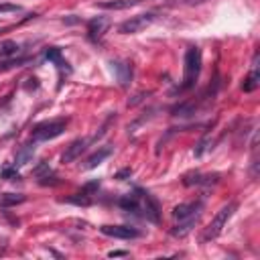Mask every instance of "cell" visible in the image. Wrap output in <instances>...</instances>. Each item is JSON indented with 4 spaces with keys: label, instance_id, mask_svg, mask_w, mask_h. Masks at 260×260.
Segmentation results:
<instances>
[{
    "label": "cell",
    "instance_id": "cell-18",
    "mask_svg": "<svg viewBox=\"0 0 260 260\" xmlns=\"http://www.w3.org/2000/svg\"><path fill=\"white\" fill-rule=\"evenodd\" d=\"M258 85H260V73H258V67H252L250 75H248V77L244 79V83H242V89H244V91H254Z\"/></svg>",
    "mask_w": 260,
    "mask_h": 260
},
{
    "label": "cell",
    "instance_id": "cell-16",
    "mask_svg": "<svg viewBox=\"0 0 260 260\" xmlns=\"http://www.w3.org/2000/svg\"><path fill=\"white\" fill-rule=\"evenodd\" d=\"M35 154V142H28V144H22L20 150L16 152V158H14V167H22L26 165Z\"/></svg>",
    "mask_w": 260,
    "mask_h": 260
},
{
    "label": "cell",
    "instance_id": "cell-28",
    "mask_svg": "<svg viewBox=\"0 0 260 260\" xmlns=\"http://www.w3.org/2000/svg\"><path fill=\"white\" fill-rule=\"evenodd\" d=\"M2 175H4V177H12V175H14V171H12V169H4V173H2Z\"/></svg>",
    "mask_w": 260,
    "mask_h": 260
},
{
    "label": "cell",
    "instance_id": "cell-21",
    "mask_svg": "<svg viewBox=\"0 0 260 260\" xmlns=\"http://www.w3.org/2000/svg\"><path fill=\"white\" fill-rule=\"evenodd\" d=\"M65 203H73V205H83V207H87L89 203H91V199H89V195L87 193H75V195H71V197H65L63 199Z\"/></svg>",
    "mask_w": 260,
    "mask_h": 260
},
{
    "label": "cell",
    "instance_id": "cell-19",
    "mask_svg": "<svg viewBox=\"0 0 260 260\" xmlns=\"http://www.w3.org/2000/svg\"><path fill=\"white\" fill-rule=\"evenodd\" d=\"M18 51H20V47H18V43H14V41H2V43H0V59H10V57H14Z\"/></svg>",
    "mask_w": 260,
    "mask_h": 260
},
{
    "label": "cell",
    "instance_id": "cell-22",
    "mask_svg": "<svg viewBox=\"0 0 260 260\" xmlns=\"http://www.w3.org/2000/svg\"><path fill=\"white\" fill-rule=\"evenodd\" d=\"M165 2L173 6H195V4H203L205 0H165Z\"/></svg>",
    "mask_w": 260,
    "mask_h": 260
},
{
    "label": "cell",
    "instance_id": "cell-25",
    "mask_svg": "<svg viewBox=\"0 0 260 260\" xmlns=\"http://www.w3.org/2000/svg\"><path fill=\"white\" fill-rule=\"evenodd\" d=\"M98 187H100V181H91V183H87V185L83 187V193L89 195V191H93V189H98Z\"/></svg>",
    "mask_w": 260,
    "mask_h": 260
},
{
    "label": "cell",
    "instance_id": "cell-4",
    "mask_svg": "<svg viewBox=\"0 0 260 260\" xmlns=\"http://www.w3.org/2000/svg\"><path fill=\"white\" fill-rule=\"evenodd\" d=\"M152 20H154V14H152V12L130 16L128 20H124V22L118 26V32H120V35H136V32H140L142 28H146Z\"/></svg>",
    "mask_w": 260,
    "mask_h": 260
},
{
    "label": "cell",
    "instance_id": "cell-17",
    "mask_svg": "<svg viewBox=\"0 0 260 260\" xmlns=\"http://www.w3.org/2000/svg\"><path fill=\"white\" fill-rule=\"evenodd\" d=\"M24 199L26 197L22 193H0V207H14Z\"/></svg>",
    "mask_w": 260,
    "mask_h": 260
},
{
    "label": "cell",
    "instance_id": "cell-7",
    "mask_svg": "<svg viewBox=\"0 0 260 260\" xmlns=\"http://www.w3.org/2000/svg\"><path fill=\"white\" fill-rule=\"evenodd\" d=\"M108 28H110V20H108V18H104V16L91 18V20L87 22V37H89L93 43H98V41H102V37L106 35Z\"/></svg>",
    "mask_w": 260,
    "mask_h": 260
},
{
    "label": "cell",
    "instance_id": "cell-14",
    "mask_svg": "<svg viewBox=\"0 0 260 260\" xmlns=\"http://www.w3.org/2000/svg\"><path fill=\"white\" fill-rule=\"evenodd\" d=\"M112 154V148L110 146H106V148H100V150H95L87 160H85V165H83V169H95L98 165H102L108 156Z\"/></svg>",
    "mask_w": 260,
    "mask_h": 260
},
{
    "label": "cell",
    "instance_id": "cell-8",
    "mask_svg": "<svg viewBox=\"0 0 260 260\" xmlns=\"http://www.w3.org/2000/svg\"><path fill=\"white\" fill-rule=\"evenodd\" d=\"M112 71L116 75V81L122 85V87H128L130 85V79H132V65L126 63V61H112Z\"/></svg>",
    "mask_w": 260,
    "mask_h": 260
},
{
    "label": "cell",
    "instance_id": "cell-6",
    "mask_svg": "<svg viewBox=\"0 0 260 260\" xmlns=\"http://www.w3.org/2000/svg\"><path fill=\"white\" fill-rule=\"evenodd\" d=\"M100 232L104 236H110V238H120V240H132V238H138L140 232L134 230V228H128V225H102Z\"/></svg>",
    "mask_w": 260,
    "mask_h": 260
},
{
    "label": "cell",
    "instance_id": "cell-15",
    "mask_svg": "<svg viewBox=\"0 0 260 260\" xmlns=\"http://www.w3.org/2000/svg\"><path fill=\"white\" fill-rule=\"evenodd\" d=\"M118 205H120L122 209H126V211H132V213L140 211V199H138V193L134 191V193H130V195L120 197V199H118Z\"/></svg>",
    "mask_w": 260,
    "mask_h": 260
},
{
    "label": "cell",
    "instance_id": "cell-10",
    "mask_svg": "<svg viewBox=\"0 0 260 260\" xmlns=\"http://www.w3.org/2000/svg\"><path fill=\"white\" fill-rule=\"evenodd\" d=\"M199 215H201V211L195 213V215H191V217H187V219H181L179 225H175V228L171 230V234H173L175 238H183V236H187V234L195 228V223L199 221Z\"/></svg>",
    "mask_w": 260,
    "mask_h": 260
},
{
    "label": "cell",
    "instance_id": "cell-23",
    "mask_svg": "<svg viewBox=\"0 0 260 260\" xmlns=\"http://www.w3.org/2000/svg\"><path fill=\"white\" fill-rule=\"evenodd\" d=\"M20 6L18 4H10V2H0V14H6V12H18Z\"/></svg>",
    "mask_w": 260,
    "mask_h": 260
},
{
    "label": "cell",
    "instance_id": "cell-3",
    "mask_svg": "<svg viewBox=\"0 0 260 260\" xmlns=\"http://www.w3.org/2000/svg\"><path fill=\"white\" fill-rule=\"evenodd\" d=\"M67 120L65 118H57V120H49V122H41L32 128V140L35 142H45V140H53L57 136H61L65 132Z\"/></svg>",
    "mask_w": 260,
    "mask_h": 260
},
{
    "label": "cell",
    "instance_id": "cell-9",
    "mask_svg": "<svg viewBox=\"0 0 260 260\" xmlns=\"http://www.w3.org/2000/svg\"><path fill=\"white\" fill-rule=\"evenodd\" d=\"M87 144H89V140H85V138H77V140H73V142L67 146V150L63 152L61 162H71V160H75V158L87 148Z\"/></svg>",
    "mask_w": 260,
    "mask_h": 260
},
{
    "label": "cell",
    "instance_id": "cell-27",
    "mask_svg": "<svg viewBox=\"0 0 260 260\" xmlns=\"http://www.w3.org/2000/svg\"><path fill=\"white\" fill-rule=\"evenodd\" d=\"M108 256H110V258H114V256H126V252H124V250H112Z\"/></svg>",
    "mask_w": 260,
    "mask_h": 260
},
{
    "label": "cell",
    "instance_id": "cell-13",
    "mask_svg": "<svg viewBox=\"0 0 260 260\" xmlns=\"http://www.w3.org/2000/svg\"><path fill=\"white\" fill-rule=\"evenodd\" d=\"M217 181H219V175H199V173H195V175L185 177V185H205V187H209V185H215Z\"/></svg>",
    "mask_w": 260,
    "mask_h": 260
},
{
    "label": "cell",
    "instance_id": "cell-2",
    "mask_svg": "<svg viewBox=\"0 0 260 260\" xmlns=\"http://www.w3.org/2000/svg\"><path fill=\"white\" fill-rule=\"evenodd\" d=\"M199 71H201V51L197 47H189L185 51V75H183L181 89L193 87L199 77Z\"/></svg>",
    "mask_w": 260,
    "mask_h": 260
},
{
    "label": "cell",
    "instance_id": "cell-24",
    "mask_svg": "<svg viewBox=\"0 0 260 260\" xmlns=\"http://www.w3.org/2000/svg\"><path fill=\"white\" fill-rule=\"evenodd\" d=\"M32 173H35L37 177H41V179H43V175L47 177V175L51 173V169H49V162H41V165H39V167H37Z\"/></svg>",
    "mask_w": 260,
    "mask_h": 260
},
{
    "label": "cell",
    "instance_id": "cell-5",
    "mask_svg": "<svg viewBox=\"0 0 260 260\" xmlns=\"http://www.w3.org/2000/svg\"><path fill=\"white\" fill-rule=\"evenodd\" d=\"M136 193H138V199H140V211H142V217H146L148 221H154V223H156L158 217H160L156 199H154L150 193L142 191V189H136Z\"/></svg>",
    "mask_w": 260,
    "mask_h": 260
},
{
    "label": "cell",
    "instance_id": "cell-11",
    "mask_svg": "<svg viewBox=\"0 0 260 260\" xmlns=\"http://www.w3.org/2000/svg\"><path fill=\"white\" fill-rule=\"evenodd\" d=\"M140 2L142 0H104V2H98L95 6L104 8V10H126V8H132Z\"/></svg>",
    "mask_w": 260,
    "mask_h": 260
},
{
    "label": "cell",
    "instance_id": "cell-1",
    "mask_svg": "<svg viewBox=\"0 0 260 260\" xmlns=\"http://www.w3.org/2000/svg\"><path fill=\"white\" fill-rule=\"evenodd\" d=\"M236 209H238V203H236V201H230V203H225L223 207H219V211L213 215V219L209 221V225L203 230L201 242H211V240H215V238L221 234L223 225L228 223V219L234 215Z\"/></svg>",
    "mask_w": 260,
    "mask_h": 260
},
{
    "label": "cell",
    "instance_id": "cell-20",
    "mask_svg": "<svg viewBox=\"0 0 260 260\" xmlns=\"http://www.w3.org/2000/svg\"><path fill=\"white\" fill-rule=\"evenodd\" d=\"M45 57L51 61V63H55L57 67H65L67 63H65V59L61 57V51L57 49V47H49L47 51H45Z\"/></svg>",
    "mask_w": 260,
    "mask_h": 260
},
{
    "label": "cell",
    "instance_id": "cell-26",
    "mask_svg": "<svg viewBox=\"0 0 260 260\" xmlns=\"http://www.w3.org/2000/svg\"><path fill=\"white\" fill-rule=\"evenodd\" d=\"M132 175V169H124V171H120V173H116V179H120V181H124L126 177H130Z\"/></svg>",
    "mask_w": 260,
    "mask_h": 260
},
{
    "label": "cell",
    "instance_id": "cell-12",
    "mask_svg": "<svg viewBox=\"0 0 260 260\" xmlns=\"http://www.w3.org/2000/svg\"><path fill=\"white\" fill-rule=\"evenodd\" d=\"M199 211H201V205H197V203H181L173 209V217L181 221V219H187V217H191Z\"/></svg>",
    "mask_w": 260,
    "mask_h": 260
}]
</instances>
